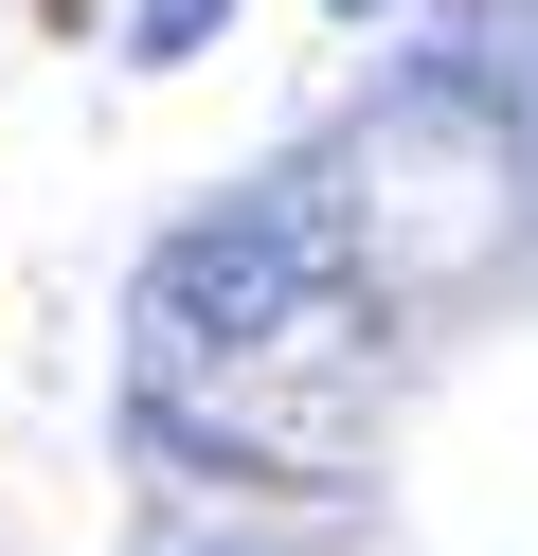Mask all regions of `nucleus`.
I'll use <instances>...</instances> for the list:
<instances>
[{"instance_id":"obj_1","label":"nucleus","mask_w":538,"mask_h":556,"mask_svg":"<svg viewBox=\"0 0 538 556\" xmlns=\"http://www.w3.org/2000/svg\"><path fill=\"white\" fill-rule=\"evenodd\" d=\"M485 37V18H466ZM413 54V73L377 90V126H359V162H341V233H359V269H377L395 305H430V288H466V269L502 252V216H521V109L485 90V54Z\"/></svg>"},{"instance_id":"obj_2","label":"nucleus","mask_w":538,"mask_h":556,"mask_svg":"<svg viewBox=\"0 0 538 556\" xmlns=\"http://www.w3.org/2000/svg\"><path fill=\"white\" fill-rule=\"evenodd\" d=\"M359 233H341V180H251L215 198V216H179L162 252H143V395H215V377H251L270 341H305L323 305H341Z\"/></svg>"},{"instance_id":"obj_3","label":"nucleus","mask_w":538,"mask_h":556,"mask_svg":"<svg viewBox=\"0 0 538 556\" xmlns=\"http://www.w3.org/2000/svg\"><path fill=\"white\" fill-rule=\"evenodd\" d=\"M234 37V0H126V73H198Z\"/></svg>"},{"instance_id":"obj_4","label":"nucleus","mask_w":538,"mask_h":556,"mask_svg":"<svg viewBox=\"0 0 538 556\" xmlns=\"http://www.w3.org/2000/svg\"><path fill=\"white\" fill-rule=\"evenodd\" d=\"M323 18H377V0H323Z\"/></svg>"}]
</instances>
